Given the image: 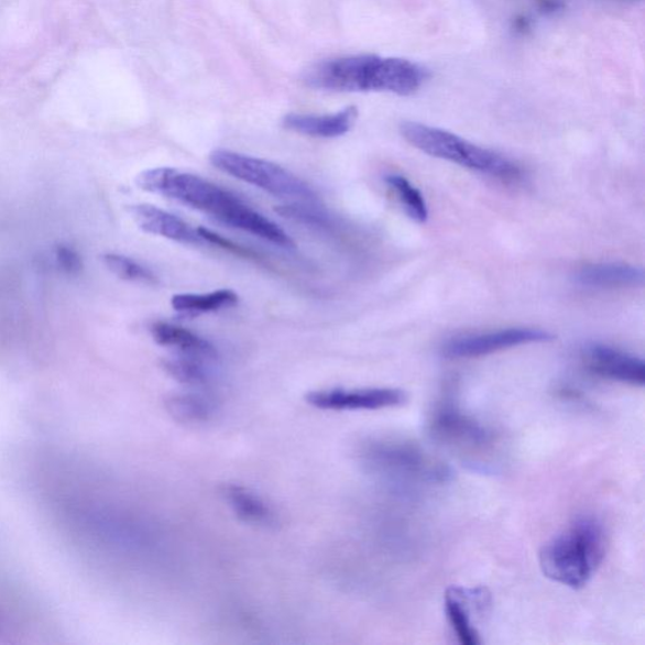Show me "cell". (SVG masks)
I'll list each match as a JSON object with an SVG mask.
<instances>
[{
	"label": "cell",
	"instance_id": "1",
	"mask_svg": "<svg viewBox=\"0 0 645 645\" xmlns=\"http://www.w3.org/2000/svg\"><path fill=\"white\" fill-rule=\"evenodd\" d=\"M139 188L161 195L198 209L215 217L216 220L230 228L254 234V237L274 243V245L293 249L294 241L283 229L259 214L240 198L214 183L183 173L177 170L162 167L147 170L136 177Z\"/></svg>",
	"mask_w": 645,
	"mask_h": 645
},
{
	"label": "cell",
	"instance_id": "2",
	"mask_svg": "<svg viewBox=\"0 0 645 645\" xmlns=\"http://www.w3.org/2000/svg\"><path fill=\"white\" fill-rule=\"evenodd\" d=\"M426 69L412 61L361 55L327 61L313 68L308 84L317 89L343 92L414 95L426 83Z\"/></svg>",
	"mask_w": 645,
	"mask_h": 645
},
{
	"label": "cell",
	"instance_id": "3",
	"mask_svg": "<svg viewBox=\"0 0 645 645\" xmlns=\"http://www.w3.org/2000/svg\"><path fill=\"white\" fill-rule=\"evenodd\" d=\"M605 553L603 523L594 517H581L542 548L539 568L547 579L579 590L594 578Z\"/></svg>",
	"mask_w": 645,
	"mask_h": 645
},
{
	"label": "cell",
	"instance_id": "4",
	"mask_svg": "<svg viewBox=\"0 0 645 645\" xmlns=\"http://www.w3.org/2000/svg\"><path fill=\"white\" fill-rule=\"evenodd\" d=\"M363 463L390 482L431 487L446 484L451 470L413 441L396 438L374 439L362 449Z\"/></svg>",
	"mask_w": 645,
	"mask_h": 645
},
{
	"label": "cell",
	"instance_id": "5",
	"mask_svg": "<svg viewBox=\"0 0 645 645\" xmlns=\"http://www.w3.org/2000/svg\"><path fill=\"white\" fill-rule=\"evenodd\" d=\"M401 134L416 150L435 156V158L459 164L460 167L487 174L504 182L521 179L518 165L503 155L466 141L456 134L439 128H433L414 121L401 125Z\"/></svg>",
	"mask_w": 645,
	"mask_h": 645
},
{
	"label": "cell",
	"instance_id": "6",
	"mask_svg": "<svg viewBox=\"0 0 645 645\" xmlns=\"http://www.w3.org/2000/svg\"><path fill=\"white\" fill-rule=\"evenodd\" d=\"M433 437L473 466H490L499 451V437L487 425L455 404L435 408L430 418Z\"/></svg>",
	"mask_w": 645,
	"mask_h": 645
},
{
	"label": "cell",
	"instance_id": "7",
	"mask_svg": "<svg viewBox=\"0 0 645 645\" xmlns=\"http://www.w3.org/2000/svg\"><path fill=\"white\" fill-rule=\"evenodd\" d=\"M209 162L229 176L275 197L299 200L302 204H314L317 200L316 192L307 183L273 162L225 150L209 154Z\"/></svg>",
	"mask_w": 645,
	"mask_h": 645
},
{
	"label": "cell",
	"instance_id": "8",
	"mask_svg": "<svg viewBox=\"0 0 645 645\" xmlns=\"http://www.w3.org/2000/svg\"><path fill=\"white\" fill-rule=\"evenodd\" d=\"M406 392L398 389H332L309 392L307 403L327 412H376L403 406Z\"/></svg>",
	"mask_w": 645,
	"mask_h": 645
},
{
	"label": "cell",
	"instance_id": "9",
	"mask_svg": "<svg viewBox=\"0 0 645 645\" xmlns=\"http://www.w3.org/2000/svg\"><path fill=\"white\" fill-rule=\"evenodd\" d=\"M554 336L543 329L510 328L496 332L461 337L450 341L444 348V354L449 359H477L510 348L529 343L553 341Z\"/></svg>",
	"mask_w": 645,
	"mask_h": 645
},
{
	"label": "cell",
	"instance_id": "10",
	"mask_svg": "<svg viewBox=\"0 0 645 645\" xmlns=\"http://www.w3.org/2000/svg\"><path fill=\"white\" fill-rule=\"evenodd\" d=\"M582 357L588 370L598 378L644 386L645 364L638 357L604 345L589 346Z\"/></svg>",
	"mask_w": 645,
	"mask_h": 645
},
{
	"label": "cell",
	"instance_id": "11",
	"mask_svg": "<svg viewBox=\"0 0 645 645\" xmlns=\"http://www.w3.org/2000/svg\"><path fill=\"white\" fill-rule=\"evenodd\" d=\"M129 214L138 225V228L146 233L155 234L172 241L185 243V245H200L205 241L200 239L197 230L164 209L152 205H135L129 207Z\"/></svg>",
	"mask_w": 645,
	"mask_h": 645
},
{
	"label": "cell",
	"instance_id": "12",
	"mask_svg": "<svg viewBox=\"0 0 645 645\" xmlns=\"http://www.w3.org/2000/svg\"><path fill=\"white\" fill-rule=\"evenodd\" d=\"M151 334L156 345L173 348L181 356L204 362H212L219 359V352H217L211 342L192 334L188 329L171 325V322H154L151 327Z\"/></svg>",
	"mask_w": 645,
	"mask_h": 645
},
{
	"label": "cell",
	"instance_id": "13",
	"mask_svg": "<svg viewBox=\"0 0 645 645\" xmlns=\"http://www.w3.org/2000/svg\"><path fill=\"white\" fill-rule=\"evenodd\" d=\"M479 594H481V590H468L459 587H451L446 592L448 622L459 643L464 645L482 643L473 621V609L470 608Z\"/></svg>",
	"mask_w": 645,
	"mask_h": 645
},
{
	"label": "cell",
	"instance_id": "14",
	"mask_svg": "<svg viewBox=\"0 0 645 645\" xmlns=\"http://www.w3.org/2000/svg\"><path fill=\"white\" fill-rule=\"evenodd\" d=\"M357 117H359V110L350 107L332 116H286L283 124L286 129L303 135L338 138L350 132Z\"/></svg>",
	"mask_w": 645,
	"mask_h": 645
},
{
	"label": "cell",
	"instance_id": "15",
	"mask_svg": "<svg viewBox=\"0 0 645 645\" xmlns=\"http://www.w3.org/2000/svg\"><path fill=\"white\" fill-rule=\"evenodd\" d=\"M577 282L592 289L638 286L644 282L643 269L621 263H603L583 266Z\"/></svg>",
	"mask_w": 645,
	"mask_h": 645
},
{
	"label": "cell",
	"instance_id": "16",
	"mask_svg": "<svg viewBox=\"0 0 645 645\" xmlns=\"http://www.w3.org/2000/svg\"><path fill=\"white\" fill-rule=\"evenodd\" d=\"M226 502L242 521L258 526H272L276 518L272 507L260 495L245 487L231 484L223 490Z\"/></svg>",
	"mask_w": 645,
	"mask_h": 645
},
{
	"label": "cell",
	"instance_id": "17",
	"mask_svg": "<svg viewBox=\"0 0 645 645\" xmlns=\"http://www.w3.org/2000/svg\"><path fill=\"white\" fill-rule=\"evenodd\" d=\"M167 412L182 424H204L215 416L216 404L214 401L203 394L186 392L168 397Z\"/></svg>",
	"mask_w": 645,
	"mask_h": 645
},
{
	"label": "cell",
	"instance_id": "18",
	"mask_svg": "<svg viewBox=\"0 0 645 645\" xmlns=\"http://www.w3.org/2000/svg\"><path fill=\"white\" fill-rule=\"evenodd\" d=\"M239 295L229 289H221L208 294H177L171 304L174 310L198 316V314L219 311L238 304Z\"/></svg>",
	"mask_w": 645,
	"mask_h": 645
},
{
	"label": "cell",
	"instance_id": "19",
	"mask_svg": "<svg viewBox=\"0 0 645 645\" xmlns=\"http://www.w3.org/2000/svg\"><path fill=\"white\" fill-rule=\"evenodd\" d=\"M204 363V361L181 356L178 359L164 361L163 369L172 379L183 383V385L204 387L211 381V376H209Z\"/></svg>",
	"mask_w": 645,
	"mask_h": 645
},
{
	"label": "cell",
	"instance_id": "20",
	"mask_svg": "<svg viewBox=\"0 0 645 645\" xmlns=\"http://www.w3.org/2000/svg\"><path fill=\"white\" fill-rule=\"evenodd\" d=\"M387 185L395 190L401 205L416 222H426L429 211L422 192L415 188L405 177L391 174L386 178Z\"/></svg>",
	"mask_w": 645,
	"mask_h": 645
},
{
	"label": "cell",
	"instance_id": "21",
	"mask_svg": "<svg viewBox=\"0 0 645 645\" xmlns=\"http://www.w3.org/2000/svg\"><path fill=\"white\" fill-rule=\"evenodd\" d=\"M102 260L110 272L123 278V281L147 285L158 283V278H156L152 270L136 263L133 259L118 254H107L103 255Z\"/></svg>",
	"mask_w": 645,
	"mask_h": 645
},
{
	"label": "cell",
	"instance_id": "22",
	"mask_svg": "<svg viewBox=\"0 0 645 645\" xmlns=\"http://www.w3.org/2000/svg\"><path fill=\"white\" fill-rule=\"evenodd\" d=\"M276 212L283 217H286V219H292L307 225H316L319 226V228H321V226L329 225L327 216L317 211V209H313L311 207L304 205L277 207Z\"/></svg>",
	"mask_w": 645,
	"mask_h": 645
},
{
	"label": "cell",
	"instance_id": "23",
	"mask_svg": "<svg viewBox=\"0 0 645 645\" xmlns=\"http://www.w3.org/2000/svg\"><path fill=\"white\" fill-rule=\"evenodd\" d=\"M197 232L200 237V239H203L205 242H209L212 243V245L222 248L225 250H229L231 252H233V254H237L239 256H243V258H252L255 256L254 254H252L251 251L240 248L239 245H237V243H233L232 241L222 238L221 234L216 233L211 230H207L205 228H199L197 229Z\"/></svg>",
	"mask_w": 645,
	"mask_h": 645
},
{
	"label": "cell",
	"instance_id": "24",
	"mask_svg": "<svg viewBox=\"0 0 645 645\" xmlns=\"http://www.w3.org/2000/svg\"><path fill=\"white\" fill-rule=\"evenodd\" d=\"M57 260L68 274H77L81 270V259L73 249L59 247L57 249Z\"/></svg>",
	"mask_w": 645,
	"mask_h": 645
}]
</instances>
